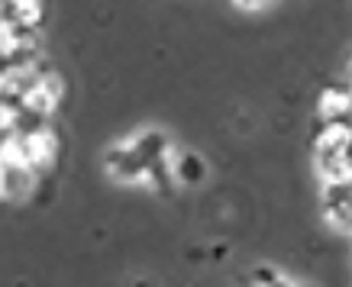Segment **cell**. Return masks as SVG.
Segmentation results:
<instances>
[{
	"mask_svg": "<svg viewBox=\"0 0 352 287\" xmlns=\"http://www.w3.org/2000/svg\"><path fill=\"white\" fill-rule=\"evenodd\" d=\"M104 165H107L110 174H113V178H120V181H146V171H149V165L136 155L133 142L110 146L107 155H104Z\"/></svg>",
	"mask_w": 352,
	"mask_h": 287,
	"instance_id": "obj_1",
	"label": "cell"
},
{
	"mask_svg": "<svg viewBox=\"0 0 352 287\" xmlns=\"http://www.w3.org/2000/svg\"><path fill=\"white\" fill-rule=\"evenodd\" d=\"M20 142H23V149H26L30 168H36V174L52 165L58 142H55V136L49 133V126H45V129H36V133H30V136H20Z\"/></svg>",
	"mask_w": 352,
	"mask_h": 287,
	"instance_id": "obj_2",
	"label": "cell"
},
{
	"mask_svg": "<svg viewBox=\"0 0 352 287\" xmlns=\"http://www.w3.org/2000/svg\"><path fill=\"white\" fill-rule=\"evenodd\" d=\"M317 113H320V119H349V113H352V91L327 87V91L320 94Z\"/></svg>",
	"mask_w": 352,
	"mask_h": 287,
	"instance_id": "obj_3",
	"label": "cell"
},
{
	"mask_svg": "<svg viewBox=\"0 0 352 287\" xmlns=\"http://www.w3.org/2000/svg\"><path fill=\"white\" fill-rule=\"evenodd\" d=\"M32 184H36V168H30V165H7L0 197H26V194H32Z\"/></svg>",
	"mask_w": 352,
	"mask_h": 287,
	"instance_id": "obj_4",
	"label": "cell"
},
{
	"mask_svg": "<svg viewBox=\"0 0 352 287\" xmlns=\"http://www.w3.org/2000/svg\"><path fill=\"white\" fill-rule=\"evenodd\" d=\"M133 149H136V155L146 161V165H152V161H159V159H168V142H165L162 133H146V136H139L136 142H133Z\"/></svg>",
	"mask_w": 352,
	"mask_h": 287,
	"instance_id": "obj_5",
	"label": "cell"
},
{
	"mask_svg": "<svg viewBox=\"0 0 352 287\" xmlns=\"http://www.w3.org/2000/svg\"><path fill=\"white\" fill-rule=\"evenodd\" d=\"M175 174H178V181L184 184H201L207 178V165H204L201 155H194V152H184L178 165H175Z\"/></svg>",
	"mask_w": 352,
	"mask_h": 287,
	"instance_id": "obj_6",
	"label": "cell"
},
{
	"mask_svg": "<svg viewBox=\"0 0 352 287\" xmlns=\"http://www.w3.org/2000/svg\"><path fill=\"white\" fill-rule=\"evenodd\" d=\"M256 281H258V284H281V277L272 275V268H258Z\"/></svg>",
	"mask_w": 352,
	"mask_h": 287,
	"instance_id": "obj_7",
	"label": "cell"
},
{
	"mask_svg": "<svg viewBox=\"0 0 352 287\" xmlns=\"http://www.w3.org/2000/svg\"><path fill=\"white\" fill-rule=\"evenodd\" d=\"M239 7H249V10H256V7H265L268 0H236Z\"/></svg>",
	"mask_w": 352,
	"mask_h": 287,
	"instance_id": "obj_8",
	"label": "cell"
}]
</instances>
